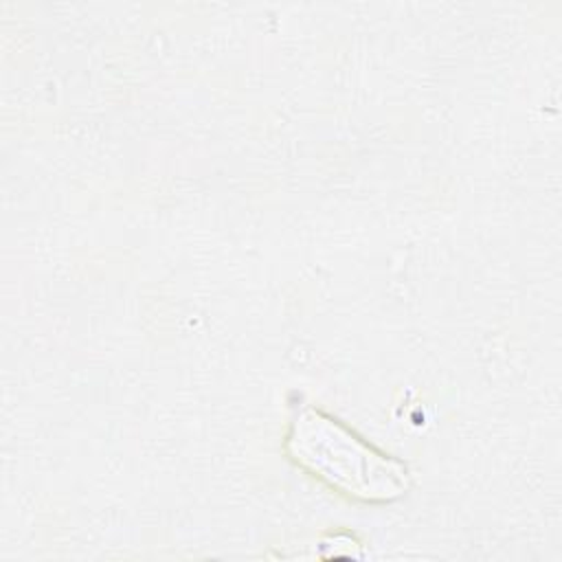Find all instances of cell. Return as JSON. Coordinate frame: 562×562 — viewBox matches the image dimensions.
Wrapping results in <instances>:
<instances>
[{
  "instance_id": "obj_1",
  "label": "cell",
  "mask_w": 562,
  "mask_h": 562,
  "mask_svg": "<svg viewBox=\"0 0 562 562\" xmlns=\"http://www.w3.org/2000/svg\"><path fill=\"white\" fill-rule=\"evenodd\" d=\"M285 450L294 463L329 487L362 503H389L408 490L406 463L312 406H305L292 422Z\"/></svg>"
}]
</instances>
